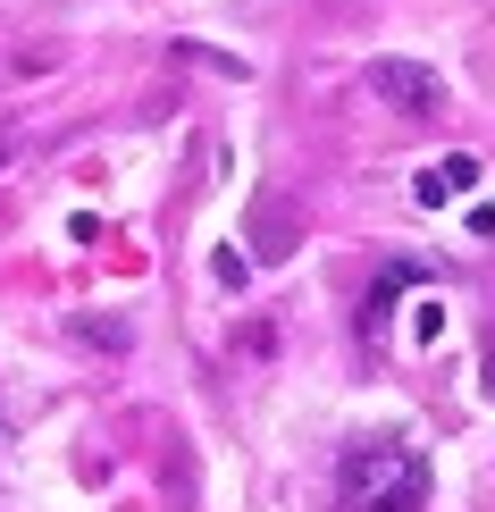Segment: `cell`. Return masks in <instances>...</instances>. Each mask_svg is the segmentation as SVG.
<instances>
[{"label": "cell", "instance_id": "cell-1", "mask_svg": "<svg viewBox=\"0 0 495 512\" xmlns=\"http://www.w3.org/2000/svg\"><path fill=\"white\" fill-rule=\"evenodd\" d=\"M336 504H344V512H420V504H428V462H420V445H403V437L353 445L344 471H336Z\"/></svg>", "mask_w": 495, "mask_h": 512}, {"label": "cell", "instance_id": "cell-4", "mask_svg": "<svg viewBox=\"0 0 495 512\" xmlns=\"http://www.w3.org/2000/svg\"><path fill=\"white\" fill-rule=\"evenodd\" d=\"M76 336L101 345V353H126V319H76Z\"/></svg>", "mask_w": 495, "mask_h": 512}, {"label": "cell", "instance_id": "cell-3", "mask_svg": "<svg viewBox=\"0 0 495 512\" xmlns=\"http://www.w3.org/2000/svg\"><path fill=\"white\" fill-rule=\"evenodd\" d=\"M479 177H487V168L470 160V152H445L437 168H420V202H428V210H445V202H462Z\"/></svg>", "mask_w": 495, "mask_h": 512}, {"label": "cell", "instance_id": "cell-5", "mask_svg": "<svg viewBox=\"0 0 495 512\" xmlns=\"http://www.w3.org/2000/svg\"><path fill=\"white\" fill-rule=\"evenodd\" d=\"M487 395H495V353H487Z\"/></svg>", "mask_w": 495, "mask_h": 512}, {"label": "cell", "instance_id": "cell-6", "mask_svg": "<svg viewBox=\"0 0 495 512\" xmlns=\"http://www.w3.org/2000/svg\"><path fill=\"white\" fill-rule=\"evenodd\" d=\"M0 445H9V420H0Z\"/></svg>", "mask_w": 495, "mask_h": 512}, {"label": "cell", "instance_id": "cell-2", "mask_svg": "<svg viewBox=\"0 0 495 512\" xmlns=\"http://www.w3.org/2000/svg\"><path fill=\"white\" fill-rule=\"evenodd\" d=\"M370 93L403 118H437L445 110V76L420 68V59H370Z\"/></svg>", "mask_w": 495, "mask_h": 512}]
</instances>
